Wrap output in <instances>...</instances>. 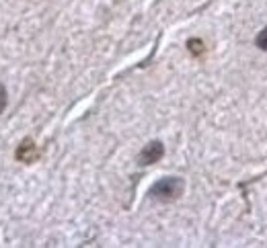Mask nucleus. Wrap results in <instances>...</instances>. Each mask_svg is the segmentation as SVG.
Instances as JSON below:
<instances>
[{"instance_id": "f257e3e1", "label": "nucleus", "mask_w": 267, "mask_h": 248, "mask_svg": "<svg viewBox=\"0 0 267 248\" xmlns=\"http://www.w3.org/2000/svg\"><path fill=\"white\" fill-rule=\"evenodd\" d=\"M183 189H185V183L179 176H164L152 185L150 189V197L156 201H175L177 197L183 195Z\"/></svg>"}, {"instance_id": "f03ea898", "label": "nucleus", "mask_w": 267, "mask_h": 248, "mask_svg": "<svg viewBox=\"0 0 267 248\" xmlns=\"http://www.w3.org/2000/svg\"><path fill=\"white\" fill-rule=\"evenodd\" d=\"M164 156V146H162V142H150V144H146L144 148H142V152H140V156H138V164H142V166H150V164H154V162H158L160 158Z\"/></svg>"}, {"instance_id": "7ed1b4c3", "label": "nucleus", "mask_w": 267, "mask_h": 248, "mask_svg": "<svg viewBox=\"0 0 267 248\" xmlns=\"http://www.w3.org/2000/svg\"><path fill=\"white\" fill-rule=\"evenodd\" d=\"M14 156H16V160H19V162L31 164V162H35L39 158V150H37V146L33 144V140H23L19 144V148H16Z\"/></svg>"}, {"instance_id": "20e7f679", "label": "nucleus", "mask_w": 267, "mask_h": 248, "mask_svg": "<svg viewBox=\"0 0 267 248\" xmlns=\"http://www.w3.org/2000/svg\"><path fill=\"white\" fill-rule=\"evenodd\" d=\"M187 47H189V52L193 54V56H199L204 52V43L199 41V39H189L187 41Z\"/></svg>"}, {"instance_id": "39448f33", "label": "nucleus", "mask_w": 267, "mask_h": 248, "mask_svg": "<svg viewBox=\"0 0 267 248\" xmlns=\"http://www.w3.org/2000/svg\"><path fill=\"white\" fill-rule=\"evenodd\" d=\"M255 43H257V47H259V49H263V52H267V27H265L263 31H259V35H257Z\"/></svg>"}, {"instance_id": "423d86ee", "label": "nucleus", "mask_w": 267, "mask_h": 248, "mask_svg": "<svg viewBox=\"0 0 267 248\" xmlns=\"http://www.w3.org/2000/svg\"><path fill=\"white\" fill-rule=\"evenodd\" d=\"M6 103H8V98H6V88L0 84V113H2L6 109Z\"/></svg>"}]
</instances>
